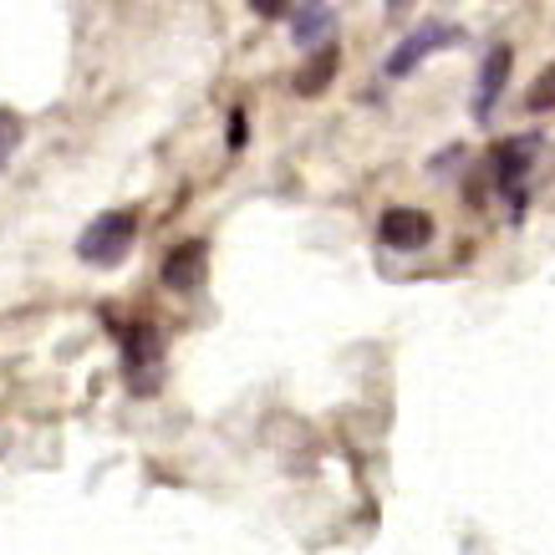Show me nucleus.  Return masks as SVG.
I'll use <instances>...</instances> for the list:
<instances>
[{
	"instance_id": "obj_1",
	"label": "nucleus",
	"mask_w": 555,
	"mask_h": 555,
	"mask_svg": "<svg viewBox=\"0 0 555 555\" xmlns=\"http://www.w3.org/2000/svg\"><path fill=\"white\" fill-rule=\"evenodd\" d=\"M133 240H138V215H133V209H107V215H98L82 230L77 255H82L87 266L113 270V266H122V260H128Z\"/></svg>"
},
{
	"instance_id": "obj_2",
	"label": "nucleus",
	"mask_w": 555,
	"mask_h": 555,
	"mask_svg": "<svg viewBox=\"0 0 555 555\" xmlns=\"http://www.w3.org/2000/svg\"><path fill=\"white\" fill-rule=\"evenodd\" d=\"M535 153H540V133H525V138H505L500 149H494V184H500V194L509 199V209L520 215L525 209V179H530V169H535Z\"/></svg>"
},
{
	"instance_id": "obj_3",
	"label": "nucleus",
	"mask_w": 555,
	"mask_h": 555,
	"mask_svg": "<svg viewBox=\"0 0 555 555\" xmlns=\"http://www.w3.org/2000/svg\"><path fill=\"white\" fill-rule=\"evenodd\" d=\"M464 41V31L459 26H449V21H423L413 36H403L398 41V51L387 56V77H408V72L418 67V62H428L434 51H443V47H459Z\"/></svg>"
},
{
	"instance_id": "obj_4",
	"label": "nucleus",
	"mask_w": 555,
	"mask_h": 555,
	"mask_svg": "<svg viewBox=\"0 0 555 555\" xmlns=\"http://www.w3.org/2000/svg\"><path fill=\"white\" fill-rule=\"evenodd\" d=\"M377 235H383L387 250H423V245L434 240V219L423 215V209L392 204V209H383V219H377Z\"/></svg>"
},
{
	"instance_id": "obj_5",
	"label": "nucleus",
	"mask_w": 555,
	"mask_h": 555,
	"mask_svg": "<svg viewBox=\"0 0 555 555\" xmlns=\"http://www.w3.org/2000/svg\"><path fill=\"white\" fill-rule=\"evenodd\" d=\"M122 347H128V387L133 392H153L158 387V357H164L158 332L153 326H128Z\"/></svg>"
},
{
	"instance_id": "obj_6",
	"label": "nucleus",
	"mask_w": 555,
	"mask_h": 555,
	"mask_svg": "<svg viewBox=\"0 0 555 555\" xmlns=\"http://www.w3.org/2000/svg\"><path fill=\"white\" fill-rule=\"evenodd\" d=\"M509 62H515V51H509L505 41L485 56V67H479V92H474V118L479 122L494 118V102H500V92H505V82H509Z\"/></svg>"
},
{
	"instance_id": "obj_7",
	"label": "nucleus",
	"mask_w": 555,
	"mask_h": 555,
	"mask_svg": "<svg viewBox=\"0 0 555 555\" xmlns=\"http://www.w3.org/2000/svg\"><path fill=\"white\" fill-rule=\"evenodd\" d=\"M204 266H209L204 245L199 240H184V245L169 250V260H164V281H169V291H199Z\"/></svg>"
},
{
	"instance_id": "obj_8",
	"label": "nucleus",
	"mask_w": 555,
	"mask_h": 555,
	"mask_svg": "<svg viewBox=\"0 0 555 555\" xmlns=\"http://www.w3.org/2000/svg\"><path fill=\"white\" fill-rule=\"evenodd\" d=\"M332 31H337V11H332V5H296V11H291V36H296L301 47L321 51V41Z\"/></svg>"
},
{
	"instance_id": "obj_9",
	"label": "nucleus",
	"mask_w": 555,
	"mask_h": 555,
	"mask_svg": "<svg viewBox=\"0 0 555 555\" xmlns=\"http://www.w3.org/2000/svg\"><path fill=\"white\" fill-rule=\"evenodd\" d=\"M337 67H341V51L337 47H321L311 62H306L296 77H291V87L301 92V98H317L321 87H332V77H337Z\"/></svg>"
},
{
	"instance_id": "obj_10",
	"label": "nucleus",
	"mask_w": 555,
	"mask_h": 555,
	"mask_svg": "<svg viewBox=\"0 0 555 555\" xmlns=\"http://www.w3.org/2000/svg\"><path fill=\"white\" fill-rule=\"evenodd\" d=\"M525 107H530V113H555V67H545L535 77V87H530Z\"/></svg>"
},
{
	"instance_id": "obj_11",
	"label": "nucleus",
	"mask_w": 555,
	"mask_h": 555,
	"mask_svg": "<svg viewBox=\"0 0 555 555\" xmlns=\"http://www.w3.org/2000/svg\"><path fill=\"white\" fill-rule=\"evenodd\" d=\"M21 149V118L16 113H0V169H5V158Z\"/></svg>"
}]
</instances>
